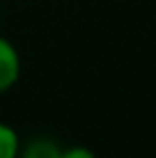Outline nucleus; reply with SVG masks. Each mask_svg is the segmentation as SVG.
Wrapping results in <instances>:
<instances>
[{"label":"nucleus","instance_id":"nucleus-1","mask_svg":"<svg viewBox=\"0 0 156 158\" xmlns=\"http://www.w3.org/2000/svg\"><path fill=\"white\" fill-rule=\"evenodd\" d=\"M21 78V55L9 39L0 35V94L9 92Z\"/></svg>","mask_w":156,"mask_h":158},{"label":"nucleus","instance_id":"nucleus-2","mask_svg":"<svg viewBox=\"0 0 156 158\" xmlns=\"http://www.w3.org/2000/svg\"><path fill=\"white\" fill-rule=\"evenodd\" d=\"M62 144H57L53 138H32L30 142L21 144L19 158H60Z\"/></svg>","mask_w":156,"mask_h":158},{"label":"nucleus","instance_id":"nucleus-3","mask_svg":"<svg viewBox=\"0 0 156 158\" xmlns=\"http://www.w3.org/2000/svg\"><path fill=\"white\" fill-rule=\"evenodd\" d=\"M21 144L23 142L16 128L7 122H0V158H19Z\"/></svg>","mask_w":156,"mask_h":158},{"label":"nucleus","instance_id":"nucleus-4","mask_svg":"<svg viewBox=\"0 0 156 158\" xmlns=\"http://www.w3.org/2000/svg\"><path fill=\"white\" fill-rule=\"evenodd\" d=\"M60 158H96V154L90 149V147L74 144V147H62V156Z\"/></svg>","mask_w":156,"mask_h":158},{"label":"nucleus","instance_id":"nucleus-5","mask_svg":"<svg viewBox=\"0 0 156 158\" xmlns=\"http://www.w3.org/2000/svg\"><path fill=\"white\" fill-rule=\"evenodd\" d=\"M0 25H2V14H0Z\"/></svg>","mask_w":156,"mask_h":158}]
</instances>
